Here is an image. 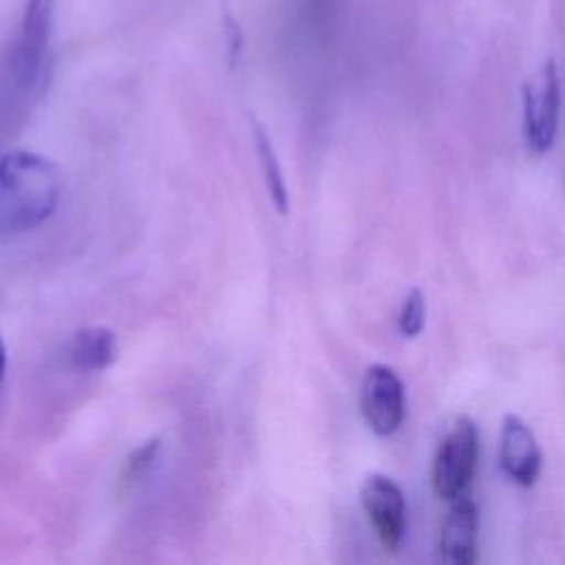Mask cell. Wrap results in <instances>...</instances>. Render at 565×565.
Here are the masks:
<instances>
[{"label": "cell", "instance_id": "5b68a950", "mask_svg": "<svg viewBox=\"0 0 565 565\" xmlns=\"http://www.w3.org/2000/svg\"><path fill=\"white\" fill-rule=\"evenodd\" d=\"M360 503L382 547L395 552L406 532V501L402 488L384 475H369L360 488Z\"/></svg>", "mask_w": 565, "mask_h": 565}, {"label": "cell", "instance_id": "30bf717a", "mask_svg": "<svg viewBox=\"0 0 565 565\" xmlns=\"http://www.w3.org/2000/svg\"><path fill=\"white\" fill-rule=\"evenodd\" d=\"M252 139H254V148H256V154H258V163L263 168V179H265V188L269 192V199H271L274 207L280 214H287L289 212V192H287V185H285L280 161L274 152V146L267 137V130L256 119H252Z\"/></svg>", "mask_w": 565, "mask_h": 565}, {"label": "cell", "instance_id": "277c9868", "mask_svg": "<svg viewBox=\"0 0 565 565\" xmlns=\"http://www.w3.org/2000/svg\"><path fill=\"white\" fill-rule=\"evenodd\" d=\"M360 411L377 437L393 435L406 415V395L399 375L386 364L366 369L360 388Z\"/></svg>", "mask_w": 565, "mask_h": 565}, {"label": "cell", "instance_id": "52a82bcc", "mask_svg": "<svg viewBox=\"0 0 565 565\" xmlns=\"http://www.w3.org/2000/svg\"><path fill=\"white\" fill-rule=\"evenodd\" d=\"M55 0H26L13 53V68L22 84H31L42 66V57L53 31Z\"/></svg>", "mask_w": 565, "mask_h": 565}, {"label": "cell", "instance_id": "9c48e42d", "mask_svg": "<svg viewBox=\"0 0 565 565\" xmlns=\"http://www.w3.org/2000/svg\"><path fill=\"white\" fill-rule=\"evenodd\" d=\"M117 358L115 333L106 327H88L75 333L68 347V360L82 371H102Z\"/></svg>", "mask_w": 565, "mask_h": 565}, {"label": "cell", "instance_id": "8992f818", "mask_svg": "<svg viewBox=\"0 0 565 565\" xmlns=\"http://www.w3.org/2000/svg\"><path fill=\"white\" fill-rule=\"evenodd\" d=\"M501 470L521 488H532L539 479L543 455L532 428L514 413H508L499 433Z\"/></svg>", "mask_w": 565, "mask_h": 565}, {"label": "cell", "instance_id": "5bb4252c", "mask_svg": "<svg viewBox=\"0 0 565 565\" xmlns=\"http://www.w3.org/2000/svg\"><path fill=\"white\" fill-rule=\"evenodd\" d=\"M4 371H7V347H4V340L0 335V384L4 380Z\"/></svg>", "mask_w": 565, "mask_h": 565}, {"label": "cell", "instance_id": "6da1fadb", "mask_svg": "<svg viewBox=\"0 0 565 565\" xmlns=\"http://www.w3.org/2000/svg\"><path fill=\"white\" fill-rule=\"evenodd\" d=\"M62 179L57 166L31 150L0 157V236L24 234L57 207Z\"/></svg>", "mask_w": 565, "mask_h": 565}, {"label": "cell", "instance_id": "3957f363", "mask_svg": "<svg viewBox=\"0 0 565 565\" xmlns=\"http://www.w3.org/2000/svg\"><path fill=\"white\" fill-rule=\"evenodd\" d=\"M561 110V79L554 60L523 86V130L527 146L543 154L554 146Z\"/></svg>", "mask_w": 565, "mask_h": 565}, {"label": "cell", "instance_id": "8fae6325", "mask_svg": "<svg viewBox=\"0 0 565 565\" xmlns=\"http://www.w3.org/2000/svg\"><path fill=\"white\" fill-rule=\"evenodd\" d=\"M424 322H426V300H424V294L419 289H413L404 298L402 309H399V318H397L399 333L404 338H415V335L422 333Z\"/></svg>", "mask_w": 565, "mask_h": 565}, {"label": "cell", "instance_id": "4fadbf2b", "mask_svg": "<svg viewBox=\"0 0 565 565\" xmlns=\"http://www.w3.org/2000/svg\"><path fill=\"white\" fill-rule=\"evenodd\" d=\"M223 33H225V40H227V49H230V64H238L241 62V55H243V31H241V24L230 15L225 13L223 15Z\"/></svg>", "mask_w": 565, "mask_h": 565}, {"label": "cell", "instance_id": "7c38bea8", "mask_svg": "<svg viewBox=\"0 0 565 565\" xmlns=\"http://www.w3.org/2000/svg\"><path fill=\"white\" fill-rule=\"evenodd\" d=\"M157 450H159V439H148L146 444L137 446V448L128 455V461H126V477H128V479H139V477L150 468V463L154 461Z\"/></svg>", "mask_w": 565, "mask_h": 565}, {"label": "cell", "instance_id": "ba28073f", "mask_svg": "<svg viewBox=\"0 0 565 565\" xmlns=\"http://www.w3.org/2000/svg\"><path fill=\"white\" fill-rule=\"evenodd\" d=\"M479 543V510L470 497H459L450 503L444 516L437 565H475Z\"/></svg>", "mask_w": 565, "mask_h": 565}, {"label": "cell", "instance_id": "7a4b0ae2", "mask_svg": "<svg viewBox=\"0 0 565 565\" xmlns=\"http://www.w3.org/2000/svg\"><path fill=\"white\" fill-rule=\"evenodd\" d=\"M477 459H479L477 424L470 417L459 415L448 428L433 459L430 483L435 494L450 503L463 497L468 483L472 481Z\"/></svg>", "mask_w": 565, "mask_h": 565}]
</instances>
